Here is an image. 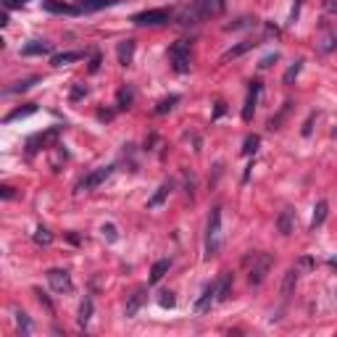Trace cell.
I'll use <instances>...</instances> for the list:
<instances>
[{
  "mask_svg": "<svg viewBox=\"0 0 337 337\" xmlns=\"http://www.w3.org/2000/svg\"><path fill=\"white\" fill-rule=\"evenodd\" d=\"M219 248H221V206H214L206 224V258L211 261L214 256H219Z\"/></svg>",
  "mask_w": 337,
  "mask_h": 337,
  "instance_id": "6da1fadb",
  "label": "cell"
},
{
  "mask_svg": "<svg viewBox=\"0 0 337 337\" xmlns=\"http://www.w3.org/2000/svg\"><path fill=\"white\" fill-rule=\"evenodd\" d=\"M245 263H251V269H248V282H251L253 287H258V285L266 279V274H269V269H272L274 258L269 256V253H253V256L245 258Z\"/></svg>",
  "mask_w": 337,
  "mask_h": 337,
  "instance_id": "7a4b0ae2",
  "label": "cell"
},
{
  "mask_svg": "<svg viewBox=\"0 0 337 337\" xmlns=\"http://www.w3.org/2000/svg\"><path fill=\"white\" fill-rule=\"evenodd\" d=\"M169 61H171V69L176 72V74H187L190 72V45L185 42V40H179V42H174L171 48H169Z\"/></svg>",
  "mask_w": 337,
  "mask_h": 337,
  "instance_id": "3957f363",
  "label": "cell"
},
{
  "mask_svg": "<svg viewBox=\"0 0 337 337\" xmlns=\"http://www.w3.org/2000/svg\"><path fill=\"white\" fill-rule=\"evenodd\" d=\"M171 21V11L166 8H150V11H140L132 16V24L134 27H161Z\"/></svg>",
  "mask_w": 337,
  "mask_h": 337,
  "instance_id": "277c9868",
  "label": "cell"
},
{
  "mask_svg": "<svg viewBox=\"0 0 337 337\" xmlns=\"http://www.w3.org/2000/svg\"><path fill=\"white\" fill-rule=\"evenodd\" d=\"M48 285H50V290L53 293H58V295H69V293H74V282H72V274L66 272V269H48Z\"/></svg>",
  "mask_w": 337,
  "mask_h": 337,
  "instance_id": "5b68a950",
  "label": "cell"
},
{
  "mask_svg": "<svg viewBox=\"0 0 337 337\" xmlns=\"http://www.w3.org/2000/svg\"><path fill=\"white\" fill-rule=\"evenodd\" d=\"M114 164H108V166H100V169H95V171H90L87 176H82L79 182H77V192H87V190H95V187H100L105 179L114 174Z\"/></svg>",
  "mask_w": 337,
  "mask_h": 337,
  "instance_id": "8992f818",
  "label": "cell"
},
{
  "mask_svg": "<svg viewBox=\"0 0 337 337\" xmlns=\"http://www.w3.org/2000/svg\"><path fill=\"white\" fill-rule=\"evenodd\" d=\"M258 95H261V82H251L248 84V95H245V105H242V121H253L256 105H258Z\"/></svg>",
  "mask_w": 337,
  "mask_h": 337,
  "instance_id": "52a82bcc",
  "label": "cell"
},
{
  "mask_svg": "<svg viewBox=\"0 0 337 337\" xmlns=\"http://www.w3.org/2000/svg\"><path fill=\"white\" fill-rule=\"evenodd\" d=\"M58 134H61V127H53V129H48V132L32 134V137L27 140V153H29V155H32V153H37L40 148H45V145H48V143L58 140Z\"/></svg>",
  "mask_w": 337,
  "mask_h": 337,
  "instance_id": "ba28073f",
  "label": "cell"
},
{
  "mask_svg": "<svg viewBox=\"0 0 337 337\" xmlns=\"http://www.w3.org/2000/svg\"><path fill=\"white\" fill-rule=\"evenodd\" d=\"M216 303V282H211V285H206L203 287V293H200V298L195 300V306H192V311L198 313H206V311H211V306Z\"/></svg>",
  "mask_w": 337,
  "mask_h": 337,
  "instance_id": "9c48e42d",
  "label": "cell"
},
{
  "mask_svg": "<svg viewBox=\"0 0 337 337\" xmlns=\"http://www.w3.org/2000/svg\"><path fill=\"white\" fill-rule=\"evenodd\" d=\"M145 298H148V290H145V287H137V290H134V293L129 295V300H127V306H124V316H127V319H134V316H137V311L143 308Z\"/></svg>",
  "mask_w": 337,
  "mask_h": 337,
  "instance_id": "30bf717a",
  "label": "cell"
},
{
  "mask_svg": "<svg viewBox=\"0 0 337 337\" xmlns=\"http://www.w3.org/2000/svg\"><path fill=\"white\" fill-rule=\"evenodd\" d=\"M232 285H235V277L229 272H224L219 279H216V303H224L232 293Z\"/></svg>",
  "mask_w": 337,
  "mask_h": 337,
  "instance_id": "8fae6325",
  "label": "cell"
},
{
  "mask_svg": "<svg viewBox=\"0 0 337 337\" xmlns=\"http://www.w3.org/2000/svg\"><path fill=\"white\" fill-rule=\"evenodd\" d=\"M298 269H287V272H285V277H282V285H279V295L287 300L290 295H293L295 293V285H298Z\"/></svg>",
  "mask_w": 337,
  "mask_h": 337,
  "instance_id": "7c38bea8",
  "label": "cell"
},
{
  "mask_svg": "<svg viewBox=\"0 0 337 337\" xmlns=\"http://www.w3.org/2000/svg\"><path fill=\"white\" fill-rule=\"evenodd\" d=\"M277 229H279V235H293V229H295V216H293V208H282L279 211V216H277Z\"/></svg>",
  "mask_w": 337,
  "mask_h": 337,
  "instance_id": "4fadbf2b",
  "label": "cell"
},
{
  "mask_svg": "<svg viewBox=\"0 0 337 337\" xmlns=\"http://www.w3.org/2000/svg\"><path fill=\"white\" fill-rule=\"evenodd\" d=\"M50 53H53L50 42H42V40H32L21 48V56H50Z\"/></svg>",
  "mask_w": 337,
  "mask_h": 337,
  "instance_id": "5bb4252c",
  "label": "cell"
},
{
  "mask_svg": "<svg viewBox=\"0 0 337 337\" xmlns=\"http://www.w3.org/2000/svg\"><path fill=\"white\" fill-rule=\"evenodd\" d=\"M256 45H258V42H253V40H242V42H237V45H235V48H229L227 53H224V56H221V61H224V63H227V61H235V58L245 56L248 50H253Z\"/></svg>",
  "mask_w": 337,
  "mask_h": 337,
  "instance_id": "9a60e30c",
  "label": "cell"
},
{
  "mask_svg": "<svg viewBox=\"0 0 337 337\" xmlns=\"http://www.w3.org/2000/svg\"><path fill=\"white\" fill-rule=\"evenodd\" d=\"M42 8L48 13H66V16H77L82 13V8H74L69 3H56V0H42Z\"/></svg>",
  "mask_w": 337,
  "mask_h": 337,
  "instance_id": "2e32d148",
  "label": "cell"
},
{
  "mask_svg": "<svg viewBox=\"0 0 337 337\" xmlns=\"http://www.w3.org/2000/svg\"><path fill=\"white\" fill-rule=\"evenodd\" d=\"M134 48H137V42H134V40H124V42H119L116 56H119V63H121V66H132Z\"/></svg>",
  "mask_w": 337,
  "mask_h": 337,
  "instance_id": "e0dca14e",
  "label": "cell"
},
{
  "mask_svg": "<svg viewBox=\"0 0 337 337\" xmlns=\"http://www.w3.org/2000/svg\"><path fill=\"white\" fill-rule=\"evenodd\" d=\"M171 190H174V182H171V179H169V182H164V185H161L158 190L153 192V198L148 200V208H158V206L164 203V200L169 198V192H171Z\"/></svg>",
  "mask_w": 337,
  "mask_h": 337,
  "instance_id": "ac0fdd59",
  "label": "cell"
},
{
  "mask_svg": "<svg viewBox=\"0 0 337 337\" xmlns=\"http://www.w3.org/2000/svg\"><path fill=\"white\" fill-rule=\"evenodd\" d=\"M169 266H171V261L169 258H161V261H155L153 263V269H150V285H158L164 277H166V272H169Z\"/></svg>",
  "mask_w": 337,
  "mask_h": 337,
  "instance_id": "d6986e66",
  "label": "cell"
},
{
  "mask_svg": "<svg viewBox=\"0 0 337 337\" xmlns=\"http://www.w3.org/2000/svg\"><path fill=\"white\" fill-rule=\"evenodd\" d=\"M84 58V53L82 50H66V53H56L53 56V66H69V63H74V61H82Z\"/></svg>",
  "mask_w": 337,
  "mask_h": 337,
  "instance_id": "ffe728a7",
  "label": "cell"
},
{
  "mask_svg": "<svg viewBox=\"0 0 337 337\" xmlns=\"http://www.w3.org/2000/svg\"><path fill=\"white\" fill-rule=\"evenodd\" d=\"M132 103H134V90L127 84V87H121L119 93H116V108L119 111H129Z\"/></svg>",
  "mask_w": 337,
  "mask_h": 337,
  "instance_id": "44dd1931",
  "label": "cell"
},
{
  "mask_svg": "<svg viewBox=\"0 0 337 337\" xmlns=\"http://www.w3.org/2000/svg\"><path fill=\"white\" fill-rule=\"evenodd\" d=\"M34 111H37L34 103H29V105H24V108H16V111H11V114L3 116V124H13V121H19V119H27V116L34 114Z\"/></svg>",
  "mask_w": 337,
  "mask_h": 337,
  "instance_id": "7402d4cb",
  "label": "cell"
},
{
  "mask_svg": "<svg viewBox=\"0 0 337 337\" xmlns=\"http://www.w3.org/2000/svg\"><path fill=\"white\" fill-rule=\"evenodd\" d=\"M327 200H319L316 203V208H313V219H311V232H316L322 224H324V219H327Z\"/></svg>",
  "mask_w": 337,
  "mask_h": 337,
  "instance_id": "603a6c76",
  "label": "cell"
},
{
  "mask_svg": "<svg viewBox=\"0 0 337 337\" xmlns=\"http://www.w3.org/2000/svg\"><path fill=\"white\" fill-rule=\"evenodd\" d=\"M119 0H79V8L82 11H100V8H108V6H116Z\"/></svg>",
  "mask_w": 337,
  "mask_h": 337,
  "instance_id": "cb8c5ba5",
  "label": "cell"
},
{
  "mask_svg": "<svg viewBox=\"0 0 337 337\" xmlns=\"http://www.w3.org/2000/svg\"><path fill=\"white\" fill-rule=\"evenodd\" d=\"M176 103H179V95H169V98H164V100H158V103H155L153 114H155V116H164V114H169V111H171Z\"/></svg>",
  "mask_w": 337,
  "mask_h": 337,
  "instance_id": "d4e9b609",
  "label": "cell"
},
{
  "mask_svg": "<svg viewBox=\"0 0 337 337\" xmlns=\"http://www.w3.org/2000/svg\"><path fill=\"white\" fill-rule=\"evenodd\" d=\"M90 316H93V298H84L82 306H79V316H77L79 327H87V324H90Z\"/></svg>",
  "mask_w": 337,
  "mask_h": 337,
  "instance_id": "484cf974",
  "label": "cell"
},
{
  "mask_svg": "<svg viewBox=\"0 0 337 337\" xmlns=\"http://www.w3.org/2000/svg\"><path fill=\"white\" fill-rule=\"evenodd\" d=\"M192 8L198 11L200 19H206V16H211V11H216V3L214 0H192Z\"/></svg>",
  "mask_w": 337,
  "mask_h": 337,
  "instance_id": "4316f807",
  "label": "cell"
},
{
  "mask_svg": "<svg viewBox=\"0 0 337 337\" xmlns=\"http://www.w3.org/2000/svg\"><path fill=\"white\" fill-rule=\"evenodd\" d=\"M258 145H261V137H258V134H248V137H245V143H242V155H253V153L258 150Z\"/></svg>",
  "mask_w": 337,
  "mask_h": 337,
  "instance_id": "83f0119b",
  "label": "cell"
},
{
  "mask_svg": "<svg viewBox=\"0 0 337 337\" xmlns=\"http://www.w3.org/2000/svg\"><path fill=\"white\" fill-rule=\"evenodd\" d=\"M300 69H303V61H295L293 66H290V69L285 72V77H282V84H293L295 82V77L300 74Z\"/></svg>",
  "mask_w": 337,
  "mask_h": 337,
  "instance_id": "f1b7e54d",
  "label": "cell"
},
{
  "mask_svg": "<svg viewBox=\"0 0 337 337\" xmlns=\"http://www.w3.org/2000/svg\"><path fill=\"white\" fill-rule=\"evenodd\" d=\"M40 82V77H29V79H21V82H16L13 87H8V93H27L29 87H34Z\"/></svg>",
  "mask_w": 337,
  "mask_h": 337,
  "instance_id": "f546056e",
  "label": "cell"
},
{
  "mask_svg": "<svg viewBox=\"0 0 337 337\" xmlns=\"http://www.w3.org/2000/svg\"><path fill=\"white\" fill-rule=\"evenodd\" d=\"M34 242H37V245H50V242H53V235L45 229V227H37V229H34Z\"/></svg>",
  "mask_w": 337,
  "mask_h": 337,
  "instance_id": "4dcf8cb0",
  "label": "cell"
},
{
  "mask_svg": "<svg viewBox=\"0 0 337 337\" xmlns=\"http://www.w3.org/2000/svg\"><path fill=\"white\" fill-rule=\"evenodd\" d=\"M16 322H19L21 332H24V334H29V329H32V322H29V316H27L24 311H16Z\"/></svg>",
  "mask_w": 337,
  "mask_h": 337,
  "instance_id": "1f68e13d",
  "label": "cell"
},
{
  "mask_svg": "<svg viewBox=\"0 0 337 337\" xmlns=\"http://www.w3.org/2000/svg\"><path fill=\"white\" fill-rule=\"evenodd\" d=\"M290 105H293V103H290V100H287V103L282 105V111H279V116H277V119H272V121H269V129H272V132H274V129H279V124H282V119H285V114H287V111H290Z\"/></svg>",
  "mask_w": 337,
  "mask_h": 337,
  "instance_id": "d6a6232c",
  "label": "cell"
},
{
  "mask_svg": "<svg viewBox=\"0 0 337 337\" xmlns=\"http://www.w3.org/2000/svg\"><path fill=\"white\" fill-rule=\"evenodd\" d=\"M84 95H87V87H84V84H79V82H77V84H74V87H72V95H69V100H72V103H77V100H82V98H84Z\"/></svg>",
  "mask_w": 337,
  "mask_h": 337,
  "instance_id": "836d02e7",
  "label": "cell"
},
{
  "mask_svg": "<svg viewBox=\"0 0 337 337\" xmlns=\"http://www.w3.org/2000/svg\"><path fill=\"white\" fill-rule=\"evenodd\" d=\"M103 235L108 237V242H116V240H119V235H116V227H114V224H103Z\"/></svg>",
  "mask_w": 337,
  "mask_h": 337,
  "instance_id": "e575fe53",
  "label": "cell"
},
{
  "mask_svg": "<svg viewBox=\"0 0 337 337\" xmlns=\"http://www.w3.org/2000/svg\"><path fill=\"white\" fill-rule=\"evenodd\" d=\"M277 58H279L277 53H269V56H263V58H261V63H258V69H269V66H272Z\"/></svg>",
  "mask_w": 337,
  "mask_h": 337,
  "instance_id": "d590c367",
  "label": "cell"
},
{
  "mask_svg": "<svg viewBox=\"0 0 337 337\" xmlns=\"http://www.w3.org/2000/svg\"><path fill=\"white\" fill-rule=\"evenodd\" d=\"M174 303H176V298L171 293H161V306L164 308H174Z\"/></svg>",
  "mask_w": 337,
  "mask_h": 337,
  "instance_id": "8d00e7d4",
  "label": "cell"
},
{
  "mask_svg": "<svg viewBox=\"0 0 337 337\" xmlns=\"http://www.w3.org/2000/svg\"><path fill=\"white\" fill-rule=\"evenodd\" d=\"M98 69H100V53L95 50V53H93V58H90V72H93V74H95Z\"/></svg>",
  "mask_w": 337,
  "mask_h": 337,
  "instance_id": "74e56055",
  "label": "cell"
},
{
  "mask_svg": "<svg viewBox=\"0 0 337 337\" xmlns=\"http://www.w3.org/2000/svg\"><path fill=\"white\" fill-rule=\"evenodd\" d=\"M224 114H227V103L219 100V103H216V111H214V121H216V119H221Z\"/></svg>",
  "mask_w": 337,
  "mask_h": 337,
  "instance_id": "f35d334b",
  "label": "cell"
},
{
  "mask_svg": "<svg viewBox=\"0 0 337 337\" xmlns=\"http://www.w3.org/2000/svg\"><path fill=\"white\" fill-rule=\"evenodd\" d=\"M313 119H316V114H311V116L306 119V124H303V129H300L303 137H308V134H311V124H313Z\"/></svg>",
  "mask_w": 337,
  "mask_h": 337,
  "instance_id": "ab89813d",
  "label": "cell"
},
{
  "mask_svg": "<svg viewBox=\"0 0 337 337\" xmlns=\"http://www.w3.org/2000/svg\"><path fill=\"white\" fill-rule=\"evenodd\" d=\"M0 195H3V200H11L16 192H13V187H11V185H3V187H0Z\"/></svg>",
  "mask_w": 337,
  "mask_h": 337,
  "instance_id": "60d3db41",
  "label": "cell"
},
{
  "mask_svg": "<svg viewBox=\"0 0 337 337\" xmlns=\"http://www.w3.org/2000/svg\"><path fill=\"white\" fill-rule=\"evenodd\" d=\"M27 0H3V6H6V11L8 8H19V6H24Z\"/></svg>",
  "mask_w": 337,
  "mask_h": 337,
  "instance_id": "b9f144b4",
  "label": "cell"
},
{
  "mask_svg": "<svg viewBox=\"0 0 337 337\" xmlns=\"http://www.w3.org/2000/svg\"><path fill=\"white\" fill-rule=\"evenodd\" d=\"M327 11L337 16V0H327Z\"/></svg>",
  "mask_w": 337,
  "mask_h": 337,
  "instance_id": "7bdbcfd3",
  "label": "cell"
},
{
  "mask_svg": "<svg viewBox=\"0 0 337 337\" xmlns=\"http://www.w3.org/2000/svg\"><path fill=\"white\" fill-rule=\"evenodd\" d=\"M214 3H216V13H221L224 8H227V0H214Z\"/></svg>",
  "mask_w": 337,
  "mask_h": 337,
  "instance_id": "ee69618b",
  "label": "cell"
},
{
  "mask_svg": "<svg viewBox=\"0 0 337 337\" xmlns=\"http://www.w3.org/2000/svg\"><path fill=\"white\" fill-rule=\"evenodd\" d=\"M111 116H114V114H111V111H98V119H100V121H103V119L108 121Z\"/></svg>",
  "mask_w": 337,
  "mask_h": 337,
  "instance_id": "f6af8a7d",
  "label": "cell"
},
{
  "mask_svg": "<svg viewBox=\"0 0 337 337\" xmlns=\"http://www.w3.org/2000/svg\"><path fill=\"white\" fill-rule=\"evenodd\" d=\"M300 266H306V269H311V266H313V261H311V258L306 256V258H300Z\"/></svg>",
  "mask_w": 337,
  "mask_h": 337,
  "instance_id": "bcb514c9",
  "label": "cell"
},
{
  "mask_svg": "<svg viewBox=\"0 0 337 337\" xmlns=\"http://www.w3.org/2000/svg\"><path fill=\"white\" fill-rule=\"evenodd\" d=\"M329 266H332V269H337V256H334V258L329 261Z\"/></svg>",
  "mask_w": 337,
  "mask_h": 337,
  "instance_id": "7dc6e473",
  "label": "cell"
}]
</instances>
